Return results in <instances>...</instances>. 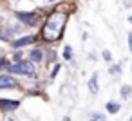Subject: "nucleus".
I'll return each instance as SVG.
<instances>
[{
    "label": "nucleus",
    "instance_id": "f8f14e48",
    "mask_svg": "<svg viewBox=\"0 0 132 121\" xmlns=\"http://www.w3.org/2000/svg\"><path fill=\"white\" fill-rule=\"evenodd\" d=\"M0 40H9V34H7V33H4L2 29H0Z\"/></svg>",
    "mask_w": 132,
    "mask_h": 121
},
{
    "label": "nucleus",
    "instance_id": "423d86ee",
    "mask_svg": "<svg viewBox=\"0 0 132 121\" xmlns=\"http://www.w3.org/2000/svg\"><path fill=\"white\" fill-rule=\"evenodd\" d=\"M33 42H35V34H33V36H31V34H29V36H22V38H18V40L13 42V47L18 49V47H24V45H27V44H33Z\"/></svg>",
    "mask_w": 132,
    "mask_h": 121
},
{
    "label": "nucleus",
    "instance_id": "f03ea898",
    "mask_svg": "<svg viewBox=\"0 0 132 121\" xmlns=\"http://www.w3.org/2000/svg\"><path fill=\"white\" fill-rule=\"evenodd\" d=\"M7 72L11 74H24V76H33L35 74V65L29 62H16L15 65L7 67Z\"/></svg>",
    "mask_w": 132,
    "mask_h": 121
},
{
    "label": "nucleus",
    "instance_id": "a211bd4d",
    "mask_svg": "<svg viewBox=\"0 0 132 121\" xmlns=\"http://www.w3.org/2000/svg\"><path fill=\"white\" fill-rule=\"evenodd\" d=\"M130 121H132V116H130Z\"/></svg>",
    "mask_w": 132,
    "mask_h": 121
},
{
    "label": "nucleus",
    "instance_id": "f257e3e1",
    "mask_svg": "<svg viewBox=\"0 0 132 121\" xmlns=\"http://www.w3.org/2000/svg\"><path fill=\"white\" fill-rule=\"evenodd\" d=\"M65 22H67V15H63V13H53V15L47 18L45 25H44V33H42L44 38L49 40V42L58 40V38L62 36V33H63Z\"/></svg>",
    "mask_w": 132,
    "mask_h": 121
},
{
    "label": "nucleus",
    "instance_id": "9b49d317",
    "mask_svg": "<svg viewBox=\"0 0 132 121\" xmlns=\"http://www.w3.org/2000/svg\"><path fill=\"white\" fill-rule=\"evenodd\" d=\"M71 56H72V49L67 45V47H65V51H63V58H65V60H71Z\"/></svg>",
    "mask_w": 132,
    "mask_h": 121
},
{
    "label": "nucleus",
    "instance_id": "20e7f679",
    "mask_svg": "<svg viewBox=\"0 0 132 121\" xmlns=\"http://www.w3.org/2000/svg\"><path fill=\"white\" fill-rule=\"evenodd\" d=\"M15 87H16L15 78L7 76V74H2V76H0V89H15Z\"/></svg>",
    "mask_w": 132,
    "mask_h": 121
},
{
    "label": "nucleus",
    "instance_id": "ddd939ff",
    "mask_svg": "<svg viewBox=\"0 0 132 121\" xmlns=\"http://www.w3.org/2000/svg\"><path fill=\"white\" fill-rule=\"evenodd\" d=\"M58 71H60V65H54V69H53V72H51V78H54V76L58 74Z\"/></svg>",
    "mask_w": 132,
    "mask_h": 121
},
{
    "label": "nucleus",
    "instance_id": "6e6552de",
    "mask_svg": "<svg viewBox=\"0 0 132 121\" xmlns=\"http://www.w3.org/2000/svg\"><path fill=\"white\" fill-rule=\"evenodd\" d=\"M119 108H121V105H119V103H116V101H109V103H107V110H109L110 114L119 112Z\"/></svg>",
    "mask_w": 132,
    "mask_h": 121
},
{
    "label": "nucleus",
    "instance_id": "0eeeda50",
    "mask_svg": "<svg viewBox=\"0 0 132 121\" xmlns=\"http://www.w3.org/2000/svg\"><path fill=\"white\" fill-rule=\"evenodd\" d=\"M89 90H90V94H98V74L96 72L89 80Z\"/></svg>",
    "mask_w": 132,
    "mask_h": 121
},
{
    "label": "nucleus",
    "instance_id": "39448f33",
    "mask_svg": "<svg viewBox=\"0 0 132 121\" xmlns=\"http://www.w3.org/2000/svg\"><path fill=\"white\" fill-rule=\"evenodd\" d=\"M18 101H15V99H0V108L2 110H15V108H18Z\"/></svg>",
    "mask_w": 132,
    "mask_h": 121
},
{
    "label": "nucleus",
    "instance_id": "dca6fc26",
    "mask_svg": "<svg viewBox=\"0 0 132 121\" xmlns=\"http://www.w3.org/2000/svg\"><path fill=\"white\" fill-rule=\"evenodd\" d=\"M128 92H130V87L125 85V87H123V96H128Z\"/></svg>",
    "mask_w": 132,
    "mask_h": 121
},
{
    "label": "nucleus",
    "instance_id": "4468645a",
    "mask_svg": "<svg viewBox=\"0 0 132 121\" xmlns=\"http://www.w3.org/2000/svg\"><path fill=\"white\" fill-rule=\"evenodd\" d=\"M103 58H105L107 62H110V53H109V51H103Z\"/></svg>",
    "mask_w": 132,
    "mask_h": 121
},
{
    "label": "nucleus",
    "instance_id": "7ed1b4c3",
    "mask_svg": "<svg viewBox=\"0 0 132 121\" xmlns=\"http://www.w3.org/2000/svg\"><path fill=\"white\" fill-rule=\"evenodd\" d=\"M15 16H16V20H20V22H24V24H27V25H38V22H40V16H38L36 13L16 11Z\"/></svg>",
    "mask_w": 132,
    "mask_h": 121
},
{
    "label": "nucleus",
    "instance_id": "1a4fd4ad",
    "mask_svg": "<svg viewBox=\"0 0 132 121\" xmlns=\"http://www.w3.org/2000/svg\"><path fill=\"white\" fill-rule=\"evenodd\" d=\"M31 60L33 62H42V51L40 49H33L31 51Z\"/></svg>",
    "mask_w": 132,
    "mask_h": 121
},
{
    "label": "nucleus",
    "instance_id": "f3484780",
    "mask_svg": "<svg viewBox=\"0 0 132 121\" xmlns=\"http://www.w3.org/2000/svg\"><path fill=\"white\" fill-rule=\"evenodd\" d=\"M0 67H7V62L6 60H0Z\"/></svg>",
    "mask_w": 132,
    "mask_h": 121
},
{
    "label": "nucleus",
    "instance_id": "9d476101",
    "mask_svg": "<svg viewBox=\"0 0 132 121\" xmlns=\"http://www.w3.org/2000/svg\"><path fill=\"white\" fill-rule=\"evenodd\" d=\"M105 119H107L105 114H100V112H92L89 117V121H105Z\"/></svg>",
    "mask_w": 132,
    "mask_h": 121
},
{
    "label": "nucleus",
    "instance_id": "2eb2a0df",
    "mask_svg": "<svg viewBox=\"0 0 132 121\" xmlns=\"http://www.w3.org/2000/svg\"><path fill=\"white\" fill-rule=\"evenodd\" d=\"M128 49L132 53V33H128Z\"/></svg>",
    "mask_w": 132,
    "mask_h": 121
}]
</instances>
